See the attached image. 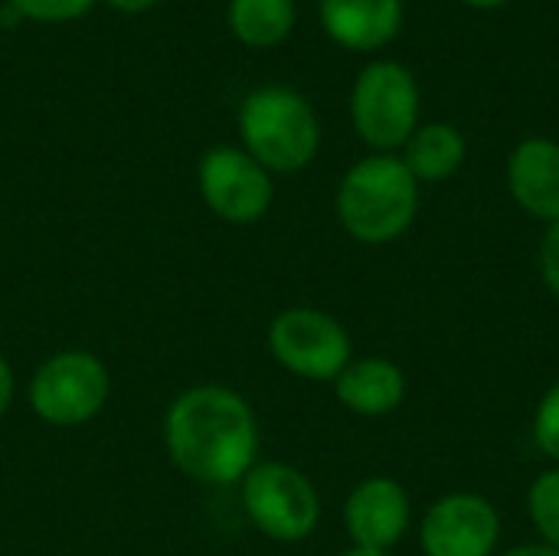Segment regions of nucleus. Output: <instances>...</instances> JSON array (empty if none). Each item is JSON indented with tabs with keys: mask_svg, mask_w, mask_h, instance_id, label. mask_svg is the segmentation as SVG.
Returning <instances> with one entry per match:
<instances>
[{
	"mask_svg": "<svg viewBox=\"0 0 559 556\" xmlns=\"http://www.w3.org/2000/svg\"><path fill=\"white\" fill-rule=\"evenodd\" d=\"M242 508L265 537L282 544L311 537L321 518L314 485L285 462H255L249 469L242 478Z\"/></svg>",
	"mask_w": 559,
	"mask_h": 556,
	"instance_id": "obj_6",
	"label": "nucleus"
},
{
	"mask_svg": "<svg viewBox=\"0 0 559 556\" xmlns=\"http://www.w3.org/2000/svg\"><path fill=\"white\" fill-rule=\"evenodd\" d=\"M239 134L269 174H295L308 167L321 144L318 115L305 95L288 85H259L239 105Z\"/></svg>",
	"mask_w": 559,
	"mask_h": 556,
	"instance_id": "obj_3",
	"label": "nucleus"
},
{
	"mask_svg": "<svg viewBox=\"0 0 559 556\" xmlns=\"http://www.w3.org/2000/svg\"><path fill=\"white\" fill-rule=\"evenodd\" d=\"M501 556H559V551L547 547V544H521V547H514V551Z\"/></svg>",
	"mask_w": 559,
	"mask_h": 556,
	"instance_id": "obj_21",
	"label": "nucleus"
},
{
	"mask_svg": "<svg viewBox=\"0 0 559 556\" xmlns=\"http://www.w3.org/2000/svg\"><path fill=\"white\" fill-rule=\"evenodd\" d=\"M403 164L416 180H449L462 164H465V138L459 128L445 121H432L413 131L406 141V157Z\"/></svg>",
	"mask_w": 559,
	"mask_h": 556,
	"instance_id": "obj_14",
	"label": "nucleus"
},
{
	"mask_svg": "<svg viewBox=\"0 0 559 556\" xmlns=\"http://www.w3.org/2000/svg\"><path fill=\"white\" fill-rule=\"evenodd\" d=\"M197 184L203 203L226 223L249 226L259 223L272 206L269 170L242 147H213L200 157Z\"/></svg>",
	"mask_w": 559,
	"mask_h": 556,
	"instance_id": "obj_8",
	"label": "nucleus"
},
{
	"mask_svg": "<svg viewBox=\"0 0 559 556\" xmlns=\"http://www.w3.org/2000/svg\"><path fill=\"white\" fill-rule=\"evenodd\" d=\"M344 556H390V554H383V551H360V547H354V551H347Z\"/></svg>",
	"mask_w": 559,
	"mask_h": 556,
	"instance_id": "obj_24",
	"label": "nucleus"
},
{
	"mask_svg": "<svg viewBox=\"0 0 559 556\" xmlns=\"http://www.w3.org/2000/svg\"><path fill=\"white\" fill-rule=\"evenodd\" d=\"M170 462L200 485H236L259 456V423L252 406L229 387L203 383L183 390L164 419Z\"/></svg>",
	"mask_w": 559,
	"mask_h": 556,
	"instance_id": "obj_1",
	"label": "nucleus"
},
{
	"mask_svg": "<svg viewBox=\"0 0 559 556\" xmlns=\"http://www.w3.org/2000/svg\"><path fill=\"white\" fill-rule=\"evenodd\" d=\"M115 10H124V13H141V10H147V7H154L157 0H108Z\"/></svg>",
	"mask_w": 559,
	"mask_h": 556,
	"instance_id": "obj_22",
	"label": "nucleus"
},
{
	"mask_svg": "<svg viewBox=\"0 0 559 556\" xmlns=\"http://www.w3.org/2000/svg\"><path fill=\"white\" fill-rule=\"evenodd\" d=\"M501 537V518L481 495H445L423 521L419 544L426 556H491Z\"/></svg>",
	"mask_w": 559,
	"mask_h": 556,
	"instance_id": "obj_9",
	"label": "nucleus"
},
{
	"mask_svg": "<svg viewBox=\"0 0 559 556\" xmlns=\"http://www.w3.org/2000/svg\"><path fill=\"white\" fill-rule=\"evenodd\" d=\"M328 36L347 49L373 52L403 26V0H321Z\"/></svg>",
	"mask_w": 559,
	"mask_h": 556,
	"instance_id": "obj_12",
	"label": "nucleus"
},
{
	"mask_svg": "<svg viewBox=\"0 0 559 556\" xmlns=\"http://www.w3.org/2000/svg\"><path fill=\"white\" fill-rule=\"evenodd\" d=\"M350 118L357 134L377 147H403L419 125V85L403 62L380 59L370 62L350 92Z\"/></svg>",
	"mask_w": 559,
	"mask_h": 556,
	"instance_id": "obj_4",
	"label": "nucleus"
},
{
	"mask_svg": "<svg viewBox=\"0 0 559 556\" xmlns=\"http://www.w3.org/2000/svg\"><path fill=\"white\" fill-rule=\"evenodd\" d=\"M540 275L547 288L559 298V220L547 226L544 242H540Z\"/></svg>",
	"mask_w": 559,
	"mask_h": 556,
	"instance_id": "obj_19",
	"label": "nucleus"
},
{
	"mask_svg": "<svg viewBox=\"0 0 559 556\" xmlns=\"http://www.w3.org/2000/svg\"><path fill=\"white\" fill-rule=\"evenodd\" d=\"M226 20L239 43L265 49L292 33L295 0H229Z\"/></svg>",
	"mask_w": 559,
	"mask_h": 556,
	"instance_id": "obj_15",
	"label": "nucleus"
},
{
	"mask_svg": "<svg viewBox=\"0 0 559 556\" xmlns=\"http://www.w3.org/2000/svg\"><path fill=\"white\" fill-rule=\"evenodd\" d=\"M337 400L357 416H386L406 397V377L393 360L364 357L350 360L344 374L334 380Z\"/></svg>",
	"mask_w": 559,
	"mask_h": 556,
	"instance_id": "obj_13",
	"label": "nucleus"
},
{
	"mask_svg": "<svg viewBox=\"0 0 559 556\" xmlns=\"http://www.w3.org/2000/svg\"><path fill=\"white\" fill-rule=\"evenodd\" d=\"M272 357L301 380H337L350 364V338L337 318L318 308H285L269 324Z\"/></svg>",
	"mask_w": 559,
	"mask_h": 556,
	"instance_id": "obj_7",
	"label": "nucleus"
},
{
	"mask_svg": "<svg viewBox=\"0 0 559 556\" xmlns=\"http://www.w3.org/2000/svg\"><path fill=\"white\" fill-rule=\"evenodd\" d=\"M508 187L518 206L544 223L559 220V144L550 138H527L508 161Z\"/></svg>",
	"mask_w": 559,
	"mask_h": 556,
	"instance_id": "obj_11",
	"label": "nucleus"
},
{
	"mask_svg": "<svg viewBox=\"0 0 559 556\" xmlns=\"http://www.w3.org/2000/svg\"><path fill=\"white\" fill-rule=\"evenodd\" d=\"M111 393L105 364L88 351H62L43 360L29 380L33 413L59 429L92 423Z\"/></svg>",
	"mask_w": 559,
	"mask_h": 556,
	"instance_id": "obj_5",
	"label": "nucleus"
},
{
	"mask_svg": "<svg viewBox=\"0 0 559 556\" xmlns=\"http://www.w3.org/2000/svg\"><path fill=\"white\" fill-rule=\"evenodd\" d=\"M534 439H537V449L550 459L559 462V383H554L547 390V397L540 400L537 406V416H534Z\"/></svg>",
	"mask_w": 559,
	"mask_h": 556,
	"instance_id": "obj_18",
	"label": "nucleus"
},
{
	"mask_svg": "<svg viewBox=\"0 0 559 556\" xmlns=\"http://www.w3.org/2000/svg\"><path fill=\"white\" fill-rule=\"evenodd\" d=\"M419 210V180L403 157L373 154L357 161L337 187L341 226L367 246L400 239Z\"/></svg>",
	"mask_w": 559,
	"mask_h": 556,
	"instance_id": "obj_2",
	"label": "nucleus"
},
{
	"mask_svg": "<svg viewBox=\"0 0 559 556\" xmlns=\"http://www.w3.org/2000/svg\"><path fill=\"white\" fill-rule=\"evenodd\" d=\"M344 524L360 551H390L409 528V495L393 478H367L360 482L347 505Z\"/></svg>",
	"mask_w": 559,
	"mask_h": 556,
	"instance_id": "obj_10",
	"label": "nucleus"
},
{
	"mask_svg": "<svg viewBox=\"0 0 559 556\" xmlns=\"http://www.w3.org/2000/svg\"><path fill=\"white\" fill-rule=\"evenodd\" d=\"M20 16L39 20V23H66L82 16L95 0H7Z\"/></svg>",
	"mask_w": 559,
	"mask_h": 556,
	"instance_id": "obj_17",
	"label": "nucleus"
},
{
	"mask_svg": "<svg viewBox=\"0 0 559 556\" xmlns=\"http://www.w3.org/2000/svg\"><path fill=\"white\" fill-rule=\"evenodd\" d=\"M13 390H16L13 370H10V364L0 357V419H3V413L10 410V403H13Z\"/></svg>",
	"mask_w": 559,
	"mask_h": 556,
	"instance_id": "obj_20",
	"label": "nucleus"
},
{
	"mask_svg": "<svg viewBox=\"0 0 559 556\" xmlns=\"http://www.w3.org/2000/svg\"><path fill=\"white\" fill-rule=\"evenodd\" d=\"M527 508H531V521L537 524L544 544L559 551V469L544 472L531 485Z\"/></svg>",
	"mask_w": 559,
	"mask_h": 556,
	"instance_id": "obj_16",
	"label": "nucleus"
},
{
	"mask_svg": "<svg viewBox=\"0 0 559 556\" xmlns=\"http://www.w3.org/2000/svg\"><path fill=\"white\" fill-rule=\"evenodd\" d=\"M468 7H478V10H495V7H504L508 0H462Z\"/></svg>",
	"mask_w": 559,
	"mask_h": 556,
	"instance_id": "obj_23",
	"label": "nucleus"
}]
</instances>
